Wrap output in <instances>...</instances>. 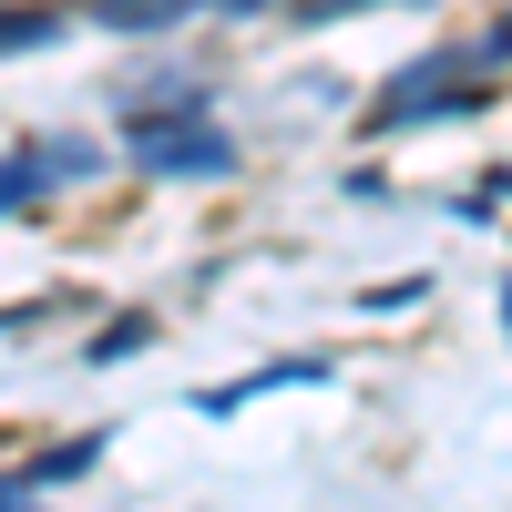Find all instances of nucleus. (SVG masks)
I'll return each mask as SVG.
<instances>
[{
    "label": "nucleus",
    "mask_w": 512,
    "mask_h": 512,
    "mask_svg": "<svg viewBox=\"0 0 512 512\" xmlns=\"http://www.w3.org/2000/svg\"><path fill=\"white\" fill-rule=\"evenodd\" d=\"M123 154H134L144 175H164V185H216V175H236V144L205 123V93H185V82H164V113L123 123Z\"/></svg>",
    "instance_id": "nucleus-1"
},
{
    "label": "nucleus",
    "mask_w": 512,
    "mask_h": 512,
    "mask_svg": "<svg viewBox=\"0 0 512 512\" xmlns=\"http://www.w3.org/2000/svg\"><path fill=\"white\" fill-rule=\"evenodd\" d=\"M461 103H482V93H451V62H410L379 103V123H420V113H461Z\"/></svg>",
    "instance_id": "nucleus-2"
},
{
    "label": "nucleus",
    "mask_w": 512,
    "mask_h": 512,
    "mask_svg": "<svg viewBox=\"0 0 512 512\" xmlns=\"http://www.w3.org/2000/svg\"><path fill=\"white\" fill-rule=\"evenodd\" d=\"M62 41V11H0V52H41Z\"/></svg>",
    "instance_id": "nucleus-3"
},
{
    "label": "nucleus",
    "mask_w": 512,
    "mask_h": 512,
    "mask_svg": "<svg viewBox=\"0 0 512 512\" xmlns=\"http://www.w3.org/2000/svg\"><path fill=\"white\" fill-rule=\"evenodd\" d=\"M175 11H195V0H103V21H113V31H164Z\"/></svg>",
    "instance_id": "nucleus-4"
},
{
    "label": "nucleus",
    "mask_w": 512,
    "mask_h": 512,
    "mask_svg": "<svg viewBox=\"0 0 512 512\" xmlns=\"http://www.w3.org/2000/svg\"><path fill=\"white\" fill-rule=\"evenodd\" d=\"M41 185H52V144L21 154V164H0V205H21V195H41Z\"/></svg>",
    "instance_id": "nucleus-5"
},
{
    "label": "nucleus",
    "mask_w": 512,
    "mask_h": 512,
    "mask_svg": "<svg viewBox=\"0 0 512 512\" xmlns=\"http://www.w3.org/2000/svg\"><path fill=\"white\" fill-rule=\"evenodd\" d=\"M144 338H154L144 318H113V328H103V338H93V349H82V359H93V369H103V359H134V349H144Z\"/></svg>",
    "instance_id": "nucleus-6"
},
{
    "label": "nucleus",
    "mask_w": 512,
    "mask_h": 512,
    "mask_svg": "<svg viewBox=\"0 0 512 512\" xmlns=\"http://www.w3.org/2000/svg\"><path fill=\"white\" fill-rule=\"evenodd\" d=\"M349 11H379V0H318L308 21H349Z\"/></svg>",
    "instance_id": "nucleus-7"
},
{
    "label": "nucleus",
    "mask_w": 512,
    "mask_h": 512,
    "mask_svg": "<svg viewBox=\"0 0 512 512\" xmlns=\"http://www.w3.org/2000/svg\"><path fill=\"white\" fill-rule=\"evenodd\" d=\"M492 52H512V11H502V31H492Z\"/></svg>",
    "instance_id": "nucleus-8"
},
{
    "label": "nucleus",
    "mask_w": 512,
    "mask_h": 512,
    "mask_svg": "<svg viewBox=\"0 0 512 512\" xmlns=\"http://www.w3.org/2000/svg\"><path fill=\"white\" fill-rule=\"evenodd\" d=\"M216 11H256V0H216Z\"/></svg>",
    "instance_id": "nucleus-9"
}]
</instances>
